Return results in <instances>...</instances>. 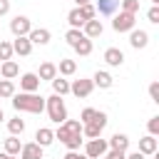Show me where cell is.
<instances>
[{"label": "cell", "instance_id": "32", "mask_svg": "<svg viewBox=\"0 0 159 159\" xmlns=\"http://www.w3.org/2000/svg\"><path fill=\"white\" fill-rule=\"evenodd\" d=\"M0 60H12V42L7 40H0Z\"/></svg>", "mask_w": 159, "mask_h": 159}, {"label": "cell", "instance_id": "18", "mask_svg": "<svg viewBox=\"0 0 159 159\" xmlns=\"http://www.w3.org/2000/svg\"><path fill=\"white\" fill-rule=\"evenodd\" d=\"M32 52V42L27 37H15L12 40V55H20V57H27Z\"/></svg>", "mask_w": 159, "mask_h": 159}, {"label": "cell", "instance_id": "6", "mask_svg": "<svg viewBox=\"0 0 159 159\" xmlns=\"http://www.w3.org/2000/svg\"><path fill=\"white\" fill-rule=\"evenodd\" d=\"M30 30H32V22H30L27 15H15V17L10 20V32H12L15 37H27Z\"/></svg>", "mask_w": 159, "mask_h": 159}, {"label": "cell", "instance_id": "34", "mask_svg": "<svg viewBox=\"0 0 159 159\" xmlns=\"http://www.w3.org/2000/svg\"><path fill=\"white\" fill-rule=\"evenodd\" d=\"M94 117H97V109H94V107H84V109L80 112V122H82V124H89Z\"/></svg>", "mask_w": 159, "mask_h": 159}, {"label": "cell", "instance_id": "12", "mask_svg": "<svg viewBox=\"0 0 159 159\" xmlns=\"http://www.w3.org/2000/svg\"><path fill=\"white\" fill-rule=\"evenodd\" d=\"M129 45H132L134 50H144V47L149 45V32H147V30H137V27H134V30L129 32Z\"/></svg>", "mask_w": 159, "mask_h": 159}, {"label": "cell", "instance_id": "25", "mask_svg": "<svg viewBox=\"0 0 159 159\" xmlns=\"http://www.w3.org/2000/svg\"><path fill=\"white\" fill-rule=\"evenodd\" d=\"M62 144L67 147V152H80V147L84 144V137L82 134H67Z\"/></svg>", "mask_w": 159, "mask_h": 159}, {"label": "cell", "instance_id": "16", "mask_svg": "<svg viewBox=\"0 0 159 159\" xmlns=\"http://www.w3.org/2000/svg\"><path fill=\"white\" fill-rule=\"evenodd\" d=\"M52 142H55V129H50V127H40V129L35 132V144H40L42 149L50 147Z\"/></svg>", "mask_w": 159, "mask_h": 159}, {"label": "cell", "instance_id": "35", "mask_svg": "<svg viewBox=\"0 0 159 159\" xmlns=\"http://www.w3.org/2000/svg\"><path fill=\"white\" fill-rule=\"evenodd\" d=\"M147 20H149L152 25H159V5H152V7L147 10Z\"/></svg>", "mask_w": 159, "mask_h": 159}, {"label": "cell", "instance_id": "11", "mask_svg": "<svg viewBox=\"0 0 159 159\" xmlns=\"http://www.w3.org/2000/svg\"><path fill=\"white\" fill-rule=\"evenodd\" d=\"M27 40H30L32 45H47V42L52 40V32H50L47 27H32L30 35H27Z\"/></svg>", "mask_w": 159, "mask_h": 159}, {"label": "cell", "instance_id": "23", "mask_svg": "<svg viewBox=\"0 0 159 159\" xmlns=\"http://www.w3.org/2000/svg\"><path fill=\"white\" fill-rule=\"evenodd\" d=\"M77 72V62L75 60H60V65H57V75L60 77H72Z\"/></svg>", "mask_w": 159, "mask_h": 159}, {"label": "cell", "instance_id": "29", "mask_svg": "<svg viewBox=\"0 0 159 159\" xmlns=\"http://www.w3.org/2000/svg\"><path fill=\"white\" fill-rule=\"evenodd\" d=\"M15 94V82L12 80H0V99H10Z\"/></svg>", "mask_w": 159, "mask_h": 159}, {"label": "cell", "instance_id": "5", "mask_svg": "<svg viewBox=\"0 0 159 159\" xmlns=\"http://www.w3.org/2000/svg\"><path fill=\"white\" fill-rule=\"evenodd\" d=\"M137 25V15H129V12H117L114 20H112V30L114 32H132Z\"/></svg>", "mask_w": 159, "mask_h": 159}, {"label": "cell", "instance_id": "21", "mask_svg": "<svg viewBox=\"0 0 159 159\" xmlns=\"http://www.w3.org/2000/svg\"><path fill=\"white\" fill-rule=\"evenodd\" d=\"M107 144H109V149H117V152H127L129 149V137L127 134H112V139H107Z\"/></svg>", "mask_w": 159, "mask_h": 159}, {"label": "cell", "instance_id": "10", "mask_svg": "<svg viewBox=\"0 0 159 159\" xmlns=\"http://www.w3.org/2000/svg\"><path fill=\"white\" fill-rule=\"evenodd\" d=\"M40 89V77L35 72L20 75V92H37Z\"/></svg>", "mask_w": 159, "mask_h": 159}, {"label": "cell", "instance_id": "28", "mask_svg": "<svg viewBox=\"0 0 159 159\" xmlns=\"http://www.w3.org/2000/svg\"><path fill=\"white\" fill-rule=\"evenodd\" d=\"M92 47H94V45H92V40L82 37V40H80V42H77V45L72 47V50H75V52H77L80 57H87V55H92Z\"/></svg>", "mask_w": 159, "mask_h": 159}, {"label": "cell", "instance_id": "40", "mask_svg": "<svg viewBox=\"0 0 159 159\" xmlns=\"http://www.w3.org/2000/svg\"><path fill=\"white\" fill-rule=\"evenodd\" d=\"M124 159H147V157H144L142 152H129V154H127Z\"/></svg>", "mask_w": 159, "mask_h": 159}, {"label": "cell", "instance_id": "38", "mask_svg": "<svg viewBox=\"0 0 159 159\" xmlns=\"http://www.w3.org/2000/svg\"><path fill=\"white\" fill-rule=\"evenodd\" d=\"M10 12V0H0V17Z\"/></svg>", "mask_w": 159, "mask_h": 159}, {"label": "cell", "instance_id": "37", "mask_svg": "<svg viewBox=\"0 0 159 159\" xmlns=\"http://www.w3.org/2000/svg\"><path fill=\"white\" fill-rule=\"evenodd\" d=\"M149 97H152V102H157V104H159V82H157V80L149 84Z\"/></svg>", "mask_w": 159, "mask_h": 159}, {"label": "cell", "instance_id": "31", "mask_svg": "<svg viewBox=\"0 0 159 159\" xmlns=\"http://www.w3.org/2000/svg\"><path fill=\"white\" fill-rule=\"evenodd\" d=\"M82 37H84V35H82V30H72V27H70V30L65 32V40H67V45H70V47H75Z\"/></svg>", "mask_w": 159, "mask_h": 159}, {"label": "cell", "instance_id": "8", "mask_svg": "<svg viewBox=\"0 0 159 159\" xmlns=\"http://www.w3.org/2000/svg\"><path fill=\"white\" fill-rule=\"evenodd\" d=\"M102 32H104V25H102V20H87L84 25H82V35L87 37V40H97V37H102Z\"/></svg>", "mask_w": 159, "mask_h": 159}, {"label": "cell", "instance_id": "24", "mask_svg": "<svg viewBox=\"0 0 159 159\" xmlns=\"http://www.w3.org/2000/svg\"><path fill=\"white\" fill-rule=\"evenodd\" d=\"M2 147H5V154H10V157H17V154H20V149H22L20 137H12V134L2 142Z\"/></svg>", "mask_w": 159, "mask_h": 159}, {"label": "cell", "instance_id": "36", "mask_svg": "<svg viewBox=\"0 0 159 159\" xmlns=\"http://www.w3.org/2000/svg\"><path fill=\"white\" fill-rule=\"evenodd\" d=\"M147 129H149V134H152V137H157V134H159V117H149Z\"/></svg>", "mask_w": 159, "mask_h": 159}, {"label": "cell", "instance_id": "2", "mask_svg": "<svg viewBox=\"0 0 159 159\" xmlns=\"http://www.w3.org/2000/svg\"><path fill=\"white\" fill-rule=\"evenodd\" d=\"M45 112H47L50 122H55V124H62L65 119H70V117H67L65 99H62L60 94H50V97H45Z\"/></svg>", "mask_w": 159, "mask_h": 159}, {"label": "cell", "instance_id": "44", "mask_svg": "<svg viewBox=\"0 0 159 159\" xmlns=\"http://www.w3.org/2000/svg\"><path fill=\"white\" fill-rule=\"evenodd\" d=\"M152 5H159V0H152Z\"/></svg>", "mask_w": 159, "mask_h": 159}, {"label": "cell", "instance_id": "33", "mask_svg": "<svg viewBox=\"0 0 159 159\" xmlns=\"http://www.w3.org/2000/svg\"><path fill=\"white\" fill-rule=\"evenodd\" d=\"M80 15H82V17H84V22H87V20H94V17H97V10H94V5H92V2H87V5H82V7H80Z\"/></svg>", "mask_w": 159, "mask_h": 159}, {"label": "cell", "instance_id": "42", "mask_svg": "<svg viewBox=\"0 0 159 159\" xmlns=\"http://www.w3.org/2000/svg\"><path fill=\"white\" fill-rule=\"evenodd\" d=\"M0 159H17V157H10V154H5V152H2V154H0Z\"/></svg>", "mask_w": 159, "mask_h": 159}, {"label": "cell", "instance_id": "9", "mask_svg": "<svg viewBox=\"0 0 159 159\" xmlns=\"http://www.w3.org/2000/svg\"><path fill=\"white\" fill-rule=\"evenodd\" d=\"M102 60H104L109 67H122V65H124V52H122L119 47H107L104 55H102Z\"/></svg>", "mask_w": 159, "mask_h": 159}, {"label": "cell", "instance_id": "43", "mask_svg": "<svg viewBox=\"0 0 159 159\" xmlns=\"http://www.w3.org/2000/svg\"><path fill=\"white\" fill-rule=\"evenodd\" d=\"M2 122H5V114H2V109H0V124H2Z\"/></svg>", "mask_w": 159, "mask_h": 159}, {"label": "cell", "instance_id": "22", "mask_svg": "<svg viewBox=\"0 0 159 159\" xmlns=\"http://www.w3.org/2000/svg\"><path fill=\"white\" fill-rule=\"evenodd\" d=\"M52 94H60V97H65V94H70V80H65V77H55L52 82Z\"/></svg>", "mask_w": 159, "mask_h": 159}, {"label": "cell", "instance_id": "4", "mask_svg": "<svg viewBox=\"0 0 159 159\" xmlns=\"http://www.w3.org/2000/svg\"><path fill=\"white\" fill-rule=\"evenodd\" d=\"M107 152H109L107 139L97 137V139H87V142H84V152H82V154H84L87 159H102Z\"/></svg>", "mask_w": 159, "mask_h": 159}, {"label": "cell", "instance_id": "30", "mask_svg": "<svg viewBox=\"0 0 159 159\" xmlns=\"http://www.w3.org/2000/svg\"><path fill=\"white\" fill-rule=\"evenodd\" d=\"M119 10L129 12V15H137L139 12V0H119Z\"/></svg>", "mask_w": 159, "mask_h": 159}, {"label": "cell", "instance_id": "41", "mask_svg": "<svg viewBox=\"0 0 159 159\" xmlns=\"http://www.w3.org/2000/svg\"><path fill=\"white\" fill-rule=\"evenodd\" d=\"M87 2H92V0H75V5H77V7H82V5H87Z\"/></svg>", "mask_w": 159, "mask_h": 159}, {"label": "cell", "instance_id": "13", "mask_svg": "<svg viewBox=\"0 0 159 159\" xmlns=\"http://www.w3.org/2000/svg\"><path fill=\"white\" fill-rule=\"evenodd\" d=\"M157 149H159V142H157V137L147 134V137H142V139H139V149H137V152H142L144 157H152V154H157Z\"/></svg>", "mask_w": 159, "mask_h": 159}, {"label": "cell", "instance_id": "7", "mask_svg": "<svg viewBox=\"0 0 159 159\" xmlns=\"http://www.w3.org/2000/svg\"><path fill=\"white\" fill-rule=\"evenodd\" d=\"M92 89H94V84H92V80H87V77H80V80L70 82V92H72L77 99L89 97V94H92Z\"/></svg>", "mask_w": 159, "mask_h": 159}, {"label": "cell", "instance_id": "1", "mask_svg": "<svg viewBox=\"0 0 159 159\" xmlns=\"http://www.w3.org/2000/svg\"><path fill=\"white\" fill-rule=\"evenodd\" d=\"M10 99H12L15 112H30V114L45 112V97L37 92H15Z\"/></svg>", "mask_w": 159, "mask_h": 159}, {"label": "cell", "instance_id": "27", "mask_svg": "<svg viewBox=\"0 0 159 159\" xmlns=\"http://www.w3.org/2000/svg\"><path fill=\"white\" fill-rule=\"evenodd\" d=\"M7 132H10L12 137H20V134L25 132V119H20V117L7 119Z\"/></svg>", "mask_w": 159, "mask_h": 159}, {"label": "cell", "instance_id": "15", "mask_svg": "<svg viewBox=\"0 0 159 159\" xmlns=\"http://www.w3.org/2000/svg\"><path fill=\"white\" fill-rule=\"evenodd\" d=\"M92 84H94V87H99V89H109V87L114 84V77H112L107 70H97V72H94V77H92Z\"/></svg>", "mask_w": 159, "mask_h": 159}, {"label": "cell", "instance_id": "39", "mask_svg": "<svg viewBox=\"0 0 159 159\" xmlns=\"http://www.w3.org/2000/svg\"><path fill=\"white\" fill-rule=\"evenodd\" d=\"M62 159H87V157H84V154H80V152H67Z\"/></svg>", "mask_w": 159, "mask_h": 159}, {"label": "cell", "instance_id": "26", "mask_svg": "<svg viewBox=\"0 0 159 159\" xmlns=\"http://www.w3.org/2000/svg\"><path fill=\"white\" fill-rule=\"evenodd\" d=\"M67 22H70V27H72V30H82L84 17L80 15V7H72V10L67 12Z\"/></svg>", "mask_w": 159, "mask_h": 159}, {"label": "cell", "instance_id": "45", "mask_svg": "<svg viewBox=\"0 0 159 159\" xmlns=\"http://www.w3.org/2000/svg\"><path fill=\"white\" fill-rule=\"evenodd\" d=\"M102 159H112V157H109V154H104V157H102Z\"/></svg>", "mask_w": 159, "mask_h": 159}, {"label": "cell", "instance_id": "17", "mask_svg": "<svg viewBox=\"0 0 159 159\" xmlns=\"http://www.w3.org/2000/svg\"><path fill=\"white\" fill-rule=\"evenodd\" d=\"M92 5L97 10V15H114L119 7V0H94Z\"/></svg>", "mask_w": 159, "mask_h": 159}, {"label": "cell", "instance_id": "14", "mask_svg": "<svg viewBox=\"0 0 159 159\" xmlns=\"http://www.w3.org/2000/svg\"><path fill=\"white\" fill-rule=\"evenodd\" d=\"M42 147L40 144H35V142H27V144H22V149H20V159H42Z\"/></svg>", "mask_w": 159, "mask_h": 159}, {"label": "cell", "instance_id": "19", "mask_svg": "<svg viewBox=\"0 0 159 159\" xmlns=\"http://www.w3.org/2000/svg\"><path fill=\"white\" fill-rule=\"evenodd\" d=\"M35 75L40 77V82H42V80H47V82H52V80L57 77V65L47 60V62H42V65H40V70H37Z\"/></svg>", "mask_w": 159, "mask_h": 159}, {"label": "cell", "instance_id": "3", "mask_svg": "<svg viewBox=\"0 0 159 159\" xmlns=\"http://www.w3.org/2000/svg\"><path fill=\"white\" fill-rule=\"evenodd\" d=\"M104 127H107V114L97 109V117H94L89 124H82V137H84V139H97V137H102Z\"/></svg>", "mask_w": 159, "mask_h": 159}, {"label": "cell", "instance_id": "20", "mask_svg": "<svg viewBox=\"0 0 159 159\" xmlns=\"http://www.w3.org/2000/svg\"><path fill=\"white\" fill-rule=\"evenodd\" d=\"M0 75H2V80H15V77L20 75V65H17L15 60H5V62L0 65Z\"/></svg>", "mask_w": 159, "mask_h": 159}]
</instances>
